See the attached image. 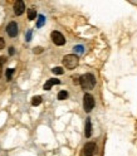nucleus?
I'll use <instances>...</instances> for the list:
<instances>
[{"mask_svg":"<svg viewBox=\"0 0 137 156\" xmlns=\"http://www.w3.org/2000/svg\"><path fill=\"white\" fill-rule=\"evenodd\" d=\"M79 84L83 90H92L96 86V78L92 73H86L79 77Z\"/></svg>","mask_w":137,"mask_h":156,"instance_id":"nucleus-1","label":"nucleus"},{"mask_svg":"<svg viewBox=\"0 0 137 156\" xmlns=\"http://www.w3.org/2000/svg\"><path fill=\"white\" fill-rule=\"evenodd\" d=\"M78 63H79V59L76 54H67L63 58V66L68 69H74L78 66Z\"/></svg>","mask_w":137,"mask_h":156,"instance_id":"nucleus-2","label":"nucleus"},{"mask_svg":"<svg viewBox=\"0 0 137 156\" xmlns=\"http://www.w3.org/2000/svg\"><path fill=\"white\" fill-rule=\"evenodd\" d=\"M94 107V98L92 95L86 93L83 96V108H84L86 112H91Z\"/></svg>","mask_w":137,"mask_h":156,"instance_id":"nucleus-3","label":"nucleus"},{"mask_svg":"<svg viewBox=\"0 0 137 156\" xmlns=\"http://www.w3.org/2000/svg\"><path fill=\"white\" fill-rule=\"evenodd\" d=\"M97 152V145L94 142H87L83 147V156H93Z\"/></svg>","mask_w":137,"mask_h":156,"instance_id":"nucleus-4","label":"nucleus"},{"mask_svg":"<svg viewBox=\"0 0 137 156\" xmlns=\"http://www.w3.org/2000/svg\"><path fill=\"white\" fill-rule=\"evenodd\" d=\"M51 37H52L53 43H54L56 45H64L65 44V38H64V35L62 34V33L57 32V30L56 32H52Z\"/></svg>","mask_w":137,"mask_h":156,"instance_id":"nucleus-5","label":"nucleus"},{"mask_svg":"<svg viewBox=\"0 0 137 156\" xmlns=\"http://www.w3.org/2000/svg\"><path fill=\"white\" fill-rule=\"evenodd\" d=\"M6 33H8L9 37L15 38L16 35H18V24H16L15 22H10L6 27Z\"/></svg>","mask_w":137,"mask_h":156,"instance_id":"nucleus-6","label":"nucleus"},{"mask_svg":"<svg viewBox=\"0 0 137 156\" xmlns=\"http://www.w3.org/2000/svg\"><path fill=\"white\" fill-rule=\"evenodd\" d=\"M24 11H25V4H24V1L23 0H16L15 4H14L15 15H22Z\"/></svg>","mask_w":137,"mask_h":156,"instance_id":"nucleus-7","label":"nucleus"},{"mask_svg":"<svg viewBox=\"0 0 137 156\" xmlns=\"http://www.w3.org/2000/svg\"><path fill=\"white\" fill-rule=\"evenodd\" d=\"M59 83H60V81H59V79H57V78L48 79V81L44 83V90H45V91H49L53 86H56V84H59Z\"/></svg>","mask_w":137,"mask_h":156,"instance_id":"nucleus-8","label":"nucleus"},{"mask_svg":"<svg viewBox=\"0 0 137 156\" xmlns=\"http://www.w3.org/2000/svg\"><path fill=\"white\" fill-rule=\"evenodd\" d=\"M84 135H86V137H91V135H92V124H91V119H87L86 120Z\"/></svg>","mask_w":137,"mask_h":156,"instance_id":"nucleus-9","label":"nucleus"},{"mask_svg":"<svg viewBox=\"0 0 137 156\" xmlns=\"http://www.w3.org/2000/svg\"><path fill=\"white\" fill-rule=\"evenodd\" d=\"M37 18V10L34 8H30V9L28 10V19L29 20H34Z\"/></svg>","mask_w":137,"mask_h":156,"instance_id":"nucleus-10","label":"nucleus"},{"mask_svg":"<svg viewBox=\"0 0 137 156\" xmlns=\"http://www.w3.org/2000/svg\"><path fill=\"white\" fill-rule=\"evenodd\" d=\"M41 101H43V98H41L40 96H35L32 98V106H39V104L41 103Z\"/></svg>","mask_w":137,"mask_h":156,"instance_id":"nucleus-11","label":"nucleus"},{"mask_svg":"<svg viewBox=\"0 0 137 156\" xmlns=\"http://www.w3.org/2000/svg\"><path fill=\"white\" fill-rule=\"evenodd\" d=\"M68 98V92L67 91H60L58 93V100L59 101H63V100H67Z\"/></svg>","mask_w":137,"mask_h":156,"instance_id":"nucleus-12","label":"nucleus"},{"mask_svg":"<svg viewBox=\"0 0 137 156\" xmlns=\"http://www.w3.org/2000/svg\"><path fill=\"white\" fill-rule=\"evenodd\" d=\"M45 23V16L44 15H39L38 16V22H37V27L38 28H41Z\"/></svg>","mask_w":137,"mask_h":156,"instance_id":"nucleus-13","label":"nucleus"},{"mask_svg":"<svg viewBox=\"0 0 137 156\" xmlns=\"http://www.w3.org/2000/svg\"><path fill=\"white\" fill-rule=\"evenodd\" d=\"M14 71H15V69H13V68L6 69L5 76H6V79H8V81H10V79H11V77H13V74H14Z\"/></svg>","mask_w":137,"mask_h":156,"instance_id":"nucleus-14","label":"nucleus"},{"mask_svg":"<svg viewBox=\"0 0 137 156\" xmlns=\"http://www.w3.org/2000/svg\"><path fill=\"white\" fill-rule=\"evenodd\" d=\"M52 72L54 73V74H63L64 71H63V68H62V67H56V68L52 69Z\"/></svg>","mask_w":137,"mask_h":156,"instance_id":"nucleus-15","label":"nucleus"},{"mask_svg":"<svg viewBox=\"0 0 137 156\" xmlns=\"http://www.w3.org/2000/svg\"><path fill=\"white\" fill-rule=\"evenodd\" d=\"M41 52H43V48H41V47H35V48H34V53H35V54H39V53H41Z\"/></svg>","mask_w":137,"mask_h":156,"instance_id":"nucleus-16","label":"nucleus"},{"mask_svg":"<svg viewBox=\"0 0 137 156\" xmlns=\"http://www.w3.org/2000/svg\"><path fill=\"white\" fill-rule=\"evenodd\" d=\"M4 47H5V40H4L1 37H0V49H3Z\"/></svg>","mask_w":137,"mask_h":156,"instance_id":"nucleus-17","label":"nucleus"},{"mask_svg":"<svg viewBox=\"0 0 137 156\" xmlns=\"http://www.w3.org/2000/svg\"><path fill=\"white\" fill-rule=\"evenodd\" d=\"M74 49H76L78 53H83V47H82V45H77V47H74Z\"/></svg>","mask_w":137,"mask_h":156,"instance_id":"nucleus-18","label":"nucleus"},{"mask_svg":"<svg viewBox=\"0 0 137 156\" xmlns=\"http://www.w3.org/2000/svg\"><path fill=\"white\" fill-rule=\"evenodd\" d=\"M30 37H32V30H29V32L27 33V40H28V42L30 40Z\"/></svg>","mask_w":137,"mask_h":156,"instance_id":"nucleus-19","label":"nucleus"},{"mask_svg":"<svg viewBox=\"0 0 137 156\" xmlns=\"http://www.w3.org/2000/svg\"><path fill=\"white\" fill-rule=\"evenodd\" d=\"M4 62H5V58H4V57H0V68H1V66L4 64Z\"/></svg>","mask_w":137,"mask_h":156,"instance_id":"nucleus-20","label":"nucleus"},{"mask_svg":"<svg viewBox=\"0 0 137 156\" xmlns=\"http://www.w3.org/2000/svg\"><path fill=\"white\" fill-rule=\"evenodd\" d=\"M9 54H10V56H13V54H14V48L13 47L9 48Z\"/></svg>","mask_w":137,"mask_h":156,"instance_id":"nucleus-21","label":"nucleus"}]
</instances>
